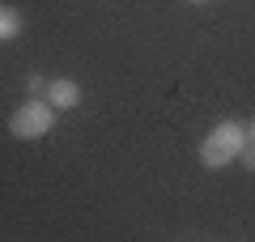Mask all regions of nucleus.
Wrapping results in <instances>:
<instances>
[{
    "mask_svg": "<svg viewBox=\"0 0 255 242\" xmlns=\"http://www.w3.org/2000/svg\"><path fill=\"white\" fill-rule=\"evenodd\" d=\"M243 144H247V123H238V119H217V123H213V132L200 140V166L221 170V166L238 161Z\"/></svg>",
    "mask_w": 255,
    "mask_h": 242,
    "instance_id": "1",
    "label": "nucleus"
},
{
    "mask_svg": "<svg viewBox=\"0 0 255 242\" xmlns=\"http://www.w3.org/2000/svg\"><path fill=\"white\" fill-rule=\"evenodd\" d=\"M238 161H243L247 170H255V144H243V153H238Z\"/></svg>",
    "mask_w": 255,
    "mask_h": 242,
    "instance_id": "6",
    "label": "nucleus"
},
{
    "mask_svg": "<svg viewBox=\"0 0 255 242\" xmlns=\"http://www.w3.org/2000/svg\"><path fill=\"white\" fill-rule=\"evenodd\" d=\"M55 119H60V111L47 98H26L9 115V136L13 140H38V136H47L55 127Z\"/></svg>",
    "mask_w": 255,
    "mask_h": 242,
    "instance_id": "2",
    "label": "nucleus"
},
{
    "mask_svg": "<svg viewBox=\"0 0 255 242\" xmlns=\"http://www.w3.org/2000/svg\"><path fill=\"white\" fill-rule=\"evenodd\" d=\"M21 13L13 9V4H0V43H9V38H17L21 34Z\"/></svg>",
    "mask_w": 255,
    "mask_h": 242,
    "instance_id": "4",
    "label": "nucleus"
},
{
    "mask_svg": "<svg viewBox=\"0 0 255 242\" xmlns=\"http://www.w3.org/2000/svg\"><path fill=\"white\" fill-rule=\"evenodd\" d=\"M187 4H204V0H187Z\"/></svg>",
    "mask_w": 255,
    "mask_h": 242,
    "instance_id": "8",
    "label": "nucleus"
},
{
    "mask_svg": "<svg viewBox=\"0 0 255 242\" xmlns=\"http://www.w3.org/2000/svg\"><path fill=\"white\" fill-rule=\"evenodd\" d=\"M247 144H255V119L247 123Z\"/></svg>",
    "mask_w": 255,
    "mask_h": 242,
    "instance_id": "7",
    "label": "nucleus"
},
{
    "mask_svg": "<svg viewBox=\"0 0 255 242\" xmlns=\"http://www.w3.org/2000/svg\"><path fill=\"white\" fill-rule=\"evenodd\" d=\"M43 98L51 102L55 111H73V107H81V85H77L73 77H55V81H47Z\"/></svg>",
    "mask_w": 255,
    "mask_h": 242,
    "instance_id": "3",
    "label": "nucleus"
},
{
    "mask_svg": "<svg viewBox=\"0 0 255 242\" xmlns=\"http://www.w3.org/2000/svg\"><path fill=\"white\" fill-rule=\"evenodd\" d=\"M26 90H30V98H43L47 94V77H26Z\"/></svg>",
    "mask_w": 255,
    "mask_h": 242,
    "instance_id": "5",
    "label": "nucleus"
}]
</instances>
